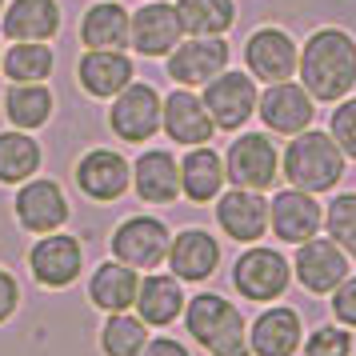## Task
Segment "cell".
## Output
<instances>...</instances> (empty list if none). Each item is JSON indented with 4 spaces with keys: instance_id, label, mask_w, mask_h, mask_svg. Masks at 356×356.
I'll return each mask as SVG.
<instances>
[{
    "instance_id": "obj_1",
    "label": "cell",
    "mask_w": 356,
    "mask_h": 356,
    "mask_svg": "<svg viewBox=\"0 0 356 356\" xmlns=\"http://www.w3.org/2000/svg\"><path fill=\"white\" fill-rule=\"evenodd\" d=\"M300 84L312 100H332L348 97L356 88V40L344 29H316L300 49Z\"/></svg>"
},
{
    "instance_id": "obj_2",
    "label": "cell",
    "mask_w": 356,
    "mask_h": 356,
    "mask_svg": "<svg viewBox=\"0 0 356 356\" xmlns=\"http://www.w3.org/2000/svg\"><path fill=\"white\" fill-rule=\"evenodd\" d=\"M284 177L300 193H328L344 177V152L328 132L305 129L284 148Z\"/></svg>"
},
{
    "instance_id": "obj_3",
    "label": "cell",
    "mask_w": 356,
    "mask_h": 356,
    "mask_svg": "<svg viewBox=\"0 0 356 356\" xmlns=\"http://www.w3.org/2000/svg\"><path fill=\"white\" fill-rule=\"evenodd\" d=\"M188 332H193L212 356H248L241 312L228 305V300L212 296V292L188 300Z\"/></svg>"
},
{
    "instance_id": "obj_4",
    "label": "cell",
    "mask_w": 356,
    "mask_h": 356,
    "mask_svg": "<svg viewBox=\"0 0 356 356\" xmlns=\"http://www.w3.org/2000/svg\"><path fill=\"white\" fill-rule=\"evenodd\" d=\"M276 177H280V156L268 136L260 132H244L228 145L225 156V180H232L236 188H252V193H264L273 188Z\"/></svg>"
},
{
    "instance_id": "obj_5",
    "label": "cell",
    "mask_w": 356,
    "mask_h": 356,
    "mask_svg": "<svg viewBox=\"0 0 356 356\" xmlns=\"http://www.w3.org/2000/svg\"><path fill=\"white\" fill-rule=\"evenodd\" d=\"M161 113H164V100L152 84L132 81L124 92L113 97V108H108V129L129 140V145H145L152 132L161 129Z\"/></svg>"
},
{
    "instance_id": "obj_6",
    "label": "cell",
    "mask_w": 356,
    "mask_h": 356,
    "mask_svg": "<svg viewBox=\"0 0 356 356\" xmlns=\"http://www.w3.org/2000/svg\"><path fill=\"white\" fill-rule=\"evenodd\" d=\"M204 108H209L212 124L216 129H241L248 116L257 113V81H252V72H236V68H225L220 76H212L204 84Z\"/></svg>"
},
{
    "instance_id": "obj_7",
    "label": "cell",
    "mask_w": 356,
    "mask_h": 356,
    "mask_svg": "<svg viewBox=\"0 0 356 356\" xmlns=\"http://www.w3.org/2000/svg\"><path fill=\"white\" fill-rule=\"evenodd\" d=\"M244 65L252 72V81L280 84L292 81V72L300 65V49L284 29H257L244 44Z\"/></svg>"
},
{
    "instance_id": "obj_8",
    "label": "cell",
    "mask_w": 356,
    "mask_h": 356,
    "mask_svg": "<svg viewBox=\"0 0 356 356\" xmlns=\"http://www.w3.org/2000/svg\"><path fill=\"white\" fill-rule=\"evenodd\" d=\"M228 68V40L225 36H188L168 52V76L184 88L209 84Z\"/></svg>"
},
{
    "instance_id": "obj_9",
    "label": "cell",
    "mask_w": 356,
    "mask_h": 356,
    "mask_svg": "<svg viewBox=\"0 0 356 356\" xmlns=\"http://www.w3.org/2000/svg\"><path fill=\"white\" fill-rule=\"evenodd\" d=\"M168 228L156 216H129L113 232V257L129 268H156L168 257Z\"/></svg>"
},
{
    "instance_id": "obj_10",
    "label": "cell",
    "mask_w": 356,
    "mask_h": 356,
    "mask_svg": "<svg viewBox=\"0 0 356 356\" xmlns=\"http://www.w3.org/2000/svg\"><path fill=\"white\" fill-rule=\"evenodd\" d=\"M289 276H292L289 260L276 248H248L232 268V280H236L241 296H248V300H276L289 289Z\"/></svg>"
},
{
    "instance_id": "obj_11",
    "label": "cell",
    "mask_w": 356,
    "mask_h": 356,
    "mask_svg": "<svg viewBox=\"0 0 356 356\" xmlns=\"http://www.w3.org/2000/svg\"><path fill=\"white\" fill-rule=\"evenodd\" d=\"M184 40L177 4L168 0H148L132 13V49L140 56H168Z\"/></svg>"
},
{
    "instance_id": "obj_12",
    "label": "cell",
    "mask_w": 356,
    "mask_h": 356,
    "mask_svg": "<svg viewBox=\"0 0 356 356\" xmlns=\"http://www.w3.org/2000/svg\"><path fill=\"white\" fill-rule=\"evenodd\" d=\"M257 113L273 132L296 136V132H305L312 124V113L316 108H312V97L305 92V84L280 81V84H268V92H260Z\"/></svg>"
},
{
    "instance_id": "obj_13",
    "label": "cell",
    "mask_w": 356,
    "mask_h": 356,
    "mask_svg": "<svg viewBox=\"0 0 356 356\" xmlns=\"http://www.w3.org/2000/svg\"><path fill=\"white\" fill-rule=\"evenodd\" d=\"M324 212L316 204L312 193H300V188H289V193H276V200L268 204V228L284 244H305L321 232Z\"/></svg>"
},
{
    "instance_id": "obj_14",
    "label": "cell",
    "mask_w": 356,
    "mask_h": 356,
    "mask_svg": "<svg viewBox=\"0 0 356 356\" xmlns=\"http://www.w3.org/2000/svg\"><path fill=\"white\" fill-rule=\"evenodd\" d=\"M296 280L305 284L308 292H332L340 280H348V252L340 248L332 236L328 241H305L300 244V252H296Z\"/></svg>"
},
{
    "instance_id": "obj_15",
    "label": "cell",
    "mask_w": 356,
    "mask_h": 356,
    "mask_svg": "<svg viewBox=\"0 0 356 356\" xmlns=\"http://www.w3.org/2000/svg\"><path fill=\"white\" fill-rule=\"evenodd\" d=\"M161 124H164V132H168L177 145H188V148L209 145L212 132H216L209 108H204V100L196 97V92H188V88H177V92L164 97Z\"/></svg>"
},
{
    "instance_id": "obj_16",
    "label": "cell",
    "mask_w": 356,
    "mask_h": 356,
    "mask_svg": "<svg viewBox=\"0 0 356 356\" xmlns=\"http://www.w3.org/2000/svg\"><path fill=\"white\" fill-rule=\"evenodd\" d=\"M76 184H81V193L92 196V200H116V196H124V188L132 184V168L120 152H113V148H92V152H84V161L76 164Z\"/></svg>"
},
{
    "instance_id": "obj_17",
    "label": "cell",
    "mask_w": 356,
    "mask_h": 356,
    "mask_svg": "<svg viewBox=\"0 0 356 356\" xmlns=\"http://www.w3.org/2000/svg\"><path fill=\"white\" fill-rule=\"evenodd\" d=\"M76 81L88 97L108 100L116 92H124L132 84V60L129 52H113V49H84L81 65H76Z\"/></svg>"
},
{
    "instance_id": "obj_18",
    "label": "cell",
    "mask_w": 356,
    "mask_h": 356,
    "mask_svg": "<svg viewBox=\"0 0 356 356\" xmlns=\"http://www.w3.org/2000/svg\"><path fill=\"white\" fill-rule=\"evenodd\" d=\"M81 264H84V252H81V241L76 236H44L36 241V248L29 252V268L40 284L49 289H65L81 276Z\"/></svg>"
},
{
    "instance_id": "obj_19",
    "label": "cell",
    "mask_w": 356,
    "mask_h": 356,
    "mask_svg": "<svg viewBox=\"0 0 356 356\" xmlns=\"http://www.w3.org/2000/svg\"><path fill=\"white\" fill-rule=\"evenodd\" d=\"M216 220L225 228L232 241L241 244H252L264 236V228H268V200L252 188H232L216 200Z\"/></svg>"
},
{
    "instance_id": "obj_20",
    "label": "cell",
    "mask_w": 356,
    "mask_h": 356,
    "mask_svg": "<svg viewBox=\"0 0 356 356\" xmlns=\"http://www.w3.org/2000/svg\"><path fill=\"white\" fill-rule=\"evenodd\" d=\"M17 220L29 232H56L68 220V200L56 180H29L17 193Z\"/></svg>"
},
{
    "instance_id": "obj_21",
    "label": "cell",
    "mask_w": 356,
    "mask_h": 356,
    "mask_svg": "<svg viewBox=\"0 0 356 356\" xmlns=\"http://www.w3.org/2000/svg\"><path fill=\"white\" fill-rule=\"evenodd\" d=\"M132 184H136V196L145 204H172L180 196V164L172 152L164 148H152L145 152L136 168H132Z\"/></svg>"
},
{
    "instance_id": "obj_22",
    "label": "cell",
    "mask_w": 356,
    "mask_h": 356,
    "mask_svg": "<svg viewBox=\"0 0 356 356\" xmlns=\"http://www.w3.org/2000/svg\"><path fill=\"white\" fill-rule=\"evenodd\" d=\"M4 40H52L60 33V4L56 0H13L4 13Z\"/></svg>"
},
{
    "instance_id": "obj_23",
    "label": "cell",
    "mask_w": 356,
    "mask_h": 356,
    "mask_svg": "<svg viewBox=\"0 0 356 356\" xmlns=\"http://www.w3.org/2000/svg\"><path fill=\"white\" fill-rule=\"evenodd\" d=\"M81 40H84V49L124 52L132 44V17L124 13V4H116V0L92 4L81 20Z\"/></svg>"
},
{
    "instance_id": "obj_24",
    "label": "cell",
    "mask_w": 356,
    "mask_h": 356,
    "mask_svg": "<svg viewBox=\"0 0 356 356\" xmlns=\"http://www.w3.org/2000/svg\"><path fill=\"white\" fill-rule=\"evenodd\" d=\"M220 188H225V156L212 152L209 145L188 148L180 161V193L193 204H204V200H216Z\"/></svg>"
},
{
    "instance_id": "obj_25",
    "label": "cell",
    "mask_w": 356,
    "mask_h": 356,
    "mask_svg": "<svg viewBox=\"0 0 356 356\" xmlns=\"http://www.w3.org/2000/svg\"><path fill=\"white\" fill-rule=\"evenodd\" d=\"M168 264H172L177 280H209L212 268L220 264V244L209 232L188 228V232L168 241Z\"/></svg>"
},
{
    "instance_id": "obj_26",
    "label": "cell",
    "mask_w": 356,
    "mask_h": 356,
    "mask_svg": "<svg viewBox=\"0 0 356 356\" xmlns=\"http://www.w3.org/2000/svg\"><path fill=\"white\" fill-rule=\"evenodd\" d=\"M300 348V316L292 308H268L252 324V353L257 356H292Z\"/></svg>"
},
{
    "instance_id": "obj_27",
    "label": "cell",
    "mask_w": 356,
    "mask_h": 356,
    "mask_svg": "<svg viewBox=\"0 0 356 356\" xmlns=\"http://www.w3.org/2000/svg\"><path fill=\"white\" fill-rule=\"evenodd\" d=\"M136 289H140L136 268L120 264V260L100 264L97 273H92V280H88V296H92V305L104 308V312H124V308H132L136 305Z\"/></svg>"
},
{
    "instance_id": "obj_28",
    "label": "cell",
    "mask_w": 356,
    "mask_h": 356,
    "mask_svg": "<svg viewBox=\"0 0 356 356\" xmlns=\"http://www.w3.org/2000/svg\"><path fill=\"white\" fill-rule=\"evenodd\" d=\"M136 308L145 324H172L184 308V292H180L177 276H148L136 289Z\"/></svg>"
},
{
    "instance_id": "obj_29",
    "label": "cell",
    "mask_w": 356,
    "mask_h": 356,
    "mask_svg": "<svg viewBox=\"0 0 356 356\" xmlns=\"http://www.w3.org/2000/svg\"><path fill=\"white\" fill-rule=\"evenodd\" d=\"M4 116H8V124L20 129V132L40 129V124L52 116V92L44 88V81L13 84V88L4 92Z\"/></svg>"
},
{
    "instance_id": "obj_30",
    "label": "cell",
    "mask_w": 356,
    "mask_h": 356,
    "mask_svg": "<svg viewBox=\"0 0 356 356\" xmlns=\"http://www.w3.org/2000/svg\"><path fill=\"white\" fill-rule=\"evenodd\" d=\"M180 29L188 36H225L236 20L232 0H177Z\"/></svg>"
},
{
    "instance_id": "obj_31",
    "label": "cell",
    "mask_w": 356,
    "mask_h": 356,
    "mask_svg": "<svg viewBox=\"0 0 356 356\" xmlns=\"http://www.w3.org/2000/svg\"><path fill=\"white\" fill-rule=\"evenodd\" d=\"M4 76L13 84H36V81H49L52 72V49L49 40H13V49L4 52Z\"/></svg>"
},
{
    "instance_id": "obj_32",
    "label": "cell",
    "mask_w": 356,
    "mask_h": 356,
    "mask_svg": "<svg viewBox=\"0 0 356 356\" xmlns=\"http://www.w3.org/2000/svg\"><path fill=\"white\" fill-rule=\"evenodd\" d=\"M40 168V145L29 132H0V184H20Z\"/></svg>"
},
{
    "instance_id": "obj_33",
    "label": "cell",
    "mask_w": 356,
    "mask_h": 356,
    "mask_svg": "<svg viewBox=\"0 0 356 356\" xmlns=\"http://www.w3.org/2000/svg\"><path fill=\"white\" fill-rule=\"evenodd\" d=\"M100 344H104L108 356H140V348L148 344L145 321L124 316V312H113V321L104 324V332H100Z\"/></svg>"
},
{
    "instance_id": "obj_34",
    "label": "cell",
    "mask_w": 356,
    "mask_h": 356,
    "mask_svg": "<svg viewBox=\"0 0 356 356\" xmlns=\"http://www.w3.org/2000/svg\"><path fill=\"white\" fill-rule=\"evenodd\" d=\"M324 225H328V236L348 257H356V193H340L324 212Z\"/></svg>"
},
{
    "instance_id": "obj_35",
    "label": "cell",
    "mask_w": 356,
    "mask_h": 356,
    "mask_svg": "<svg viewBox=\"0 0 356 356\" xmlns=\"http://www.w3.org/2000/svg\"><path fill=\"white\" fill-rule=\"evenodd\" d=\"M328 136L340 145L344 156H353L356 161V97L340 100L337 113H332V124H328Z\"/></svg>"
},
{
    "instance_id": "obj_36",
    "label": "cell",
    "mask_w": 356,
    "mask_h": 356,
    "mask_svg": "<svg viewBox=\"0 0 356 356\" xmlns=\"http://www.w3.org/2000/svg\"><path fill=\"white\" fill-rule=\"evenodd\" d=\"M308 356H348L353 353V337L344 332V328H332V324H324L316 328L312 337H308Z\"/></svg>"
},
{
    "instance_id": "obj_37",
    "label": "cell",
    "mask_w": 356,
    "mask_h": 356,
    "mask_svg": "<svg viewBox=\"0 0 356 356\" xmlns=\"http://www.w3.org/2000/svg\"><path fill=\"white\" fill-rule=\"evenodd\" d=\"M332 312H337V321L356 328V276L353 280H340L332 289Z\"/></svg>"
},
{
    "instance_id": "obj_38",
    "label": "cell",
    "mask_w": 356,
    "mask_h": 356,
    "mask_svg": "<svg viewBox=\"0 0 356 356\" xmlns=\"http://www.w3.org/2000/svg\"><path fill=\"white\" fill-rule=\"evenodd\" d=\"M17 300H20V289H17V280L0 268V324L8 321L13 312H17Z\"/></svg>"
},
{
    "instance_id": "obj_39",
    "label": "cell",
    "mask_w": 356,
    "mask_h": 356,
    "mask_svg": "<svg viewBox=\"0 0 356 356\" xmlns=\"http://www.w3.org/2000/svg\"><path fill=\"white\" fill-rule=\"evenodd\" d=\"M140 356H188L184 353V344H177V340H152V344H145L140 348Z\"/></svg>"
},
{
    "instance_id": "obj_40",
    "label": "cell",
    "mask_w": 356,
    "mask_h": 356,
    "mask_svg": "<svg viewBox=\"0 0 356 356\" xmlns=\"http://www.w3.org/2000/svg\"><path fill=\"white\" fill-rule=\"evenodd\" d=\"M0 13H4V0H0Z\"/></svg>"
},
{
    "instance_id": "obj_41",
    "label": "cell",
    "mask_w": 356,
    "mask_h": 356,
    "mask_svg": "<svg viewBox=\"0 0 356 356\" xmlns=\"http://www.w3.org/2000/svg\"><path fill=\"white\" fill-rule=\"evenodd\" d=\"M0 60H4V52H0Z\"/></svg>"
}]
</instances>
